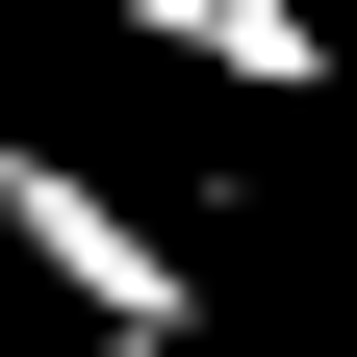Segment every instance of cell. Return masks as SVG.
Listing matches in <instances>:
<instances>
[{"label":"cell","instance_id":"cell-2","mask_svg":"<svg viewBox=\"0 0 357 357\" xmlns=\"http://www.w3.org/2000/svg\"><path fill=\"white\" fill-rule=\"evenodd\" d=\"M128 52H178V77H230V102H332L357 77V26L332 0H102Z\"/></svg>","mask_w":357,"mask_h":357},{"label":"cell","instance_id":"cell-1","mask_svg":"<svg viewBox=\"0 0 357 357\" xmlns=\"http://www.w3.org/2000/svg\"><path fill=\"white\" fill-rule=\"evenodd\" d=\"M0 255H26L102 357H204V255H178V204H128V178L52 153V128H0Z\"/></svg>","mask_w":357,"mask_h":357}]
</instances>
